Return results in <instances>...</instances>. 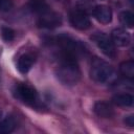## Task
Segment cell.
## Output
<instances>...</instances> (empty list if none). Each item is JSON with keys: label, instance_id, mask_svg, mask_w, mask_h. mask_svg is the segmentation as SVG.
<instances>
[{"label": "cell", "instance_id": "277c9868", "mask_svg": "<svg viewBox=\"0 0 134 134\" xmlns=\"http://www.w3.org/2000/svg\"><path fill=\"white\" fill-rule=\"evenodd\" d=\"M14 94L18 99H20L24 104L35 106L38 103V93L36 89L28 84H17L14 89Z\"/></svg>", "mask_w": 134, "mask_h": 134}, {"label": "cell", "instance_id": "5b68a950", "mask_svg": "<svg viewBox=\"0 0 134 134\" xmlns=\"http://www.w3.org/2000/svg\"><path fill=\"white\" fill-rule=\"evenodd\" d=\"M94 44L98 47V49L108 58L114 59L116 57V48L112 41V39L104 32H96L91 37Z\"/></svg>", "mask_w": 134, "mask_h": 134}, {"label": "cell", "instance_id": "ac0fdd59", "mask_svg": "<svg viewBox=\"0 0 134 134\" xmlns=\"http://www.w3.org/2000/svg\"><path fill=\"white\" fill-rule=\"evenodd\" d=\"M14 7L13 0H0V12H9Z\"/></svg>", "mask_w": 134, "mask_h": 134}, {"label": "cell", "instance_id": "e0dca14e", "mask_svg": "<svg viewBox=\"0 0 134 134\" xmlns=\"http://www.w3.org/2000/svg\"><path fill=\"white\" fill-rule=\"evenodd\" d=\"M0 34H1L2 39L4 41H6V42H10V41H13L15 39V31L10 27H6V26L1 27Z\"/></svg>", "mask_w": 134, "mask_h": 134}, {"label": "cell", "instance_id": "5bb4252c", "mask_svg": "<svg viewBox=\"0 0 134 134\" xmlns=\"http://www.w3.org/2000/svg\"><path fill=\"white\" fill-rule=\"evenodd\" d=\"M17 122L15 117L13 116H7L4 119L0 121V134H8L12 133L16 129Z\"/></svg>", "mask_w": 134, "mask_h": 134}, {"label": "cell", "instance_id": "30bf717a", "mask_svg": "<svg viewBox=\"0 0 134 134\" xmlns=\"http://www.w3.org/2000/svg\"><path fill=\"white\" fill-rule=\"evenodd\" d=\"M93 111L98 117L102 118H111L114 115V109L111 104L104 100L96 102L93 106Z\"/></svg>", "mask_w": 134, "mask_h": 134}, {"label": "cell", "instance_id": "d6986e66", "mask_svg": "<svg viewBox=\"0 0 134 134\" xmlns=\"http://www.w3.org/2000/svg\"><path fill=\"white\" fill-rule=\"evenodd\" d=\"M124 122L129 126V127H133L134 126V116L131 114V115H128V116H125L124 118Z\"/></svg>", "mask_w": 134, "mask_h": 134}, {"label": "cell", "instance_id": "8fae6325", "mask_svg": "<svg viewBox=\"0 0 134 134\" xmlns=\"http://www.w3.org/2000/svg\"><path fill=\"white\" fill-rule=\"evenodd\" d=\"M36 61V57L30 53V52H26L23 53L22 55L19 57L18 62H17V68L21 73H26L30 70V68L32 67L34 63Z\"/></svg>", "mask_w": 134, "mask_h": 134}, {"label": "cell", "instance_id": "44dd1931", "mask_svg": "<svg viewBox=\"0 0 134 134\" xmlns=\"http://www.w3.org/2000/svg\"><path fill=\"white\" fill-rule=\"evenodd\" d=\"M55 1H60V2H64L65 0H55Z\"/></svg>", "mask_w": 134, "mask_h": 134}, {"label": "cell", "instance_id": "9a60e30c", "mask_svg": "<svg viewBox=\"0 0 134 134\" xmlns=\"http://www.w3.org/2000/svg\"><path fill=\"white\" fill-rule=\"evenodd\" d=\"M119 72L127 79L132 80L134 76V62L132 60L124 61L119 65Z\"/></svg>", "mask_w": 134, "mask_h": 134}, {"label": "cell", "instance_id": "7a4b0ae2", "mask_svg": "<svg viewBox=\"0 0 134 134\" xmlns=\"http://www.w3.org/2000/svg\"><path fill=\"white\" fill-rule=\"evenodd\" d=\"M90 76L98 84H110L116 80V72L109 63L99 58H94L91 61Z\"/></svg>", "mask_w": 134, "mask_h": 134}, {"label": "cell", "instance_id": "ba28073f", "mask_svg": "<svg viewBox=\"0 0 134 134\" xmlns=\"http://www.w3.org/2000/svg\"><path fill=\"white\" fill-rule=\"evenodd\" d=\"M111 39L115 46L127 47L131 43L130 34L124 28H115L111 32Z\"/></svg>", "mask_w": 134, "mask_h": 134}, {"label": "cell", "instance_id": "7c38bea8", "mask_svg": "<svg viewBox=\"0 0 134 134\" xmlns=\"http://www.w3.org/2000/svg\"><path fill=\"white\" fill-rule=\"evenodd\" d=\"M27 6H28L30 12H32L35 14H38L39 16L50 9L46 0H28Z\"/></svg>", "mask_w": 134, "mask_h": 134}, {"label": "cell", "instance_id": "3957f363", "mask_svg": "<svg viewBox=\"0 0 134 134\" xmlns=\"http://www.w3.org/2000/svg\"><path fill=\"white\" fill-rule=\"evenodd\" d=\"M55 44L58 45L60 52L69 54L77 59L80 55L87 53V48L81 42L68 35H60L55 38Z\"/></svg>", "mask_w": 134, "mask_h": 134}, {"label": "cell", "instance_id": "6da1fadb", "mask_svg": "<svg viewBox=\"0 0 134 134\" xmlns=\"http://www.w3.org/2000/svg\"><path fill=\"white\" fill-rule=\"evenodd\" d=\"M58 80L66 86H74L81 80V70L77 64V59L72 55L59 53L58 65L55 68Z\"/></svg>", "mask_w": 134, "mask_h": 134}, {"label": "cell", "instance_id": "4fadbf2b", "mask_svg": "<svg viewBox=\"0 0 134 134\" xmlns=\"http://www.w3.org/2000/svg\"><path fill=\"white\" fill-rule=\"evenodd\" d=\"M112 102L119 107H131L134 103V97L130 93H118L112 97Z\"/></svg>", "mask_w": 134, "mask_h": 134}, {"label": "cell", "instance_id": "9c48e42d", "mask_svg": "<svg viewBox=\"0 0 134 134\" xmlns=\"http://www.w3.org/2000/svg\"><path fill=\"white\" fill-rule=\"evenodd\" d=\"M93 17L102 24H108L112 21V10L109 6L99 4L93 8Z\"/></svg>", "mask_w": 134, "mask_h": 134}, {"label": "cell", "instance_id": "8992f818", "mask_svg": "<svg viewBox=\"0 0 134 134\" xmlns=\"http://www.w3.org/2000/svg\"><path fill=\"white\" fill-rule=\"evenodd\" d=\"M37 24L41 28L53 29V28H57V27L61 26V24H62V17H61L60 14L49 9L48 12H46V13H44V14L39 16Z\"/></svg>", "mask_w": 134, "mask_h": 134}, {"label": "cell", "instance_id": "ffe728a7", "mask_svg": "<svg viewBox=\"0 0 134 134\" xmlns=\"http://www.w3.org/2000/svg\"><path fill=\"white\" fill-rule=\"evenodd\" d=\"M1 117H2V110H1V108H0V119H1Z\"/></svg>", "mask_w": 134, "mask_h": 134}, {"label": "cell", "instance_id": "2e32d148", "mask_svg": "<svg viewBox=\"0 0 134 134\" xmlns=\"http://www.w3.org/2000/svg\"><path fill=\"white\" fill-rule=\"evenodd\" d=\"M119 21L120 23L128 28H132L134 25V15L131 10H122L119 14Z\"/></svg>", "mask_w": 134, "mask_h": 134}, {"label": "cell", "instance_id": "52a82bcc", "mask_svg": "<svg viewBox=\"0 0 134 134\" xmlns=\"http://www.w3.org/2000/svg\"><path fill=\"white\" fill-rule=\"evenodd\" d=\"M69 21L70 24L79 30H86L91 26V22L88 15L82 9L71 10V13L69 14Z\"/></svg>", "mask_w": 134, "mask_h": 134}]
</instances>
